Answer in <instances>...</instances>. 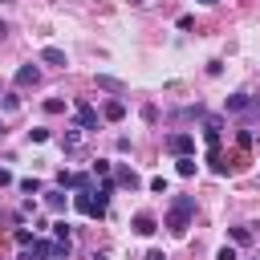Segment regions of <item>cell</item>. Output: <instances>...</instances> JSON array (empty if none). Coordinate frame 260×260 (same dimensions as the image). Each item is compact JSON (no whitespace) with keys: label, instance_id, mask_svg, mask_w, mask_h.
Here are the masks:
<instances>
[{"label":"cell","instance_id":"484cf974","mask_svg":"<svg viewBox=\"0 0 260 260\" xmlns=\"http://www.w3.org/2000/svg\"><path fill=\"white\" fill-rule=\"evenodd\" d=\"M8 183H12V175H8L4 167H0V187H8Z\"/></svg>","mask_w":260,"mask_h":260},{"label":"cell","instance_id":"7a4b0ae2","mask_svg":"<svg viewBox=\"0 0 260 260\" xmlns=\"http://www.w3.org/2000/svg\"><path fill=\"white\" fill-rule=\"evenodd\" d=\"M167 150H171V154H175V158H187V154H191V150H195V138H191V134H187V130H175V134H171V138H167Z\"/></svg>","mask_w":260,"mask_h":260},{"label":"cell","instance_id":"7402d4cb","mask_svg":"<svg viewBox=\"0 0 260 260\" xmlns=\"http://www.w3.org/2000/svg\"><path fill=\"white\" fill-rule=\"evenodd\" d=\"M215 260H236V248H232V244H223V248L215 252Z\"/></svg>","mask_w":260,"mask_h":260},{"label":"cell","instance_id":"9a60e30c","mask_svg":"<svg viewBox=\"0 0 260 260\" xmlns=\"http://www.w3.org/2000/svg\"><path fill=\"white\" fill-rule=\"evenodd\" d=\"M175 162H179L175 171H179L183 179H191V175H195V158H191V154H187V158H175Z\"/></svg>","mask_w":260,"mask_h":260},{"label":"cell","instance_id":"ffe728a7","mask_svg":"<svg viewBox=\"0 0 260 260\" xmlns=\"http://www.w3.org/2000/svg\"><path fill=\"white\" fill-rule=\"evenodd\" d=\"M28 138H32V142H49V130H45V126H32Z\"/></svg>","mask_w":260,"mask_h":260},{"label":"cell","instance_id":"2e32d148","mask_svg":"<svg viewBox=\"0 0 260 260\" xmlns=\"http://www.w3.org/2000/svg\"><path fill=\"white\" fill-rule=\"evenodd\" d=\"M232 244H252V228H232Z\"/></svg>","mask_w":260,"mask_h":260},{"label":"cell","instance_id":"f546056e","mask_svg":"<svg viewBox=\"0 0 260 260\" xmlns=\"http://www.w3.org/2000/svg\"><path fill=\"white\" fill-rule=\"evenodd\" d=\"M49 260H69V256H49Z\"/></svg>","mask_w":260,"mask_h":260},{"label":"cell","instance_id":"7c38bea8","mask_svg":"<svg viewBox=\"0 0 260 260\" xmlns=\"http://www.w3.org/2000/svg\"><path fill=\"white\" fill-rule=\"evenodd\" d=\"M61 150H69V154H73V150H81V130H77V126H73V130H65V138H61Z\"/></svg>","mask_w":260,"mask_h":260},{"label":"cell","instance_id":"1f68e13d","mask_svg":"<svg viewBox=\"0 0 260 260\" xmlns=\"http://www.w3.org/2000/svg\"><path fill=\"white\" fill-rule=\"evenodd\" d=\"M0 130H4V126H0Z\"/></svg>","mask_w":260,"mask_h":260},{"label":"cell","instance_id":"ac0fdd59","mask_svg":"<svg viewBox=\"0 0 260 260\" xmlns=\"http://www.w3.org/2000/svg\"><path fill=\"white\" fill-rule=\"evenodd\" d=\"M45 114H65V102H61V98H49V102H45Z\"/></svg>","mask_w":260,"mask_h":260},{"label":"cell","instance_id":"6da1fadb","mask_svg":"<svg viewBox=\"0 0 260 260\" xmlns=\"http://www.w3.org/2000/svg\"><path fill=\"white\" fill-rule=\"evenodd\" d=\"M191 215H195V199H191V195H175V203H171V211H167V228H171L175 236H183V232L191 228Z\"/></svg>","mask_w":260,"mask_h":260},{"label":"cell","instance_id":"cb8c5ba5","mask_svg":"<svg viewBox=\"0 0 260 260\" xmlns=\"http://www.w3.org/2000/svg\"><path fill=\"white\" fill-rule=\"evenodd\" d=\"M150 191H158V195H162V191H167V179H162V175H154V179H150Z\"/></svg>","mask_w":260,"mask_h":260},{"label":"cell","instance_id":"9c48e42d","mask_svg":"<svg viewBox=\"0 0 260 260\" xmlns=\"http://www.w3.org/2000/svg\"><path fill=\"white\" fill-rule=\"evenodd\" d=\"M41 61H45V65H61V69H65V49L45 45V49H41Z\"/></svg>","mask_w":260,"mask_h":260},{"label":"cell","instance_id":"8fae6325","mask_svg":"<svg viewBox=\"0 0 260 260\" xmlns=\"http://www.w3.org/2000/svg\"><path fill=\"white\" fill-rule=\"evenodd\" d=\"M114 183H118V187H130V191H138V187H142V179H138V175H134V171H130V167H122V171H118V179H114Z\"/></svg>","mask_w":260,"mask_h":260},{"label":"cell","instance_id":"603a6c76","mask_svg":"<svg viewBox=\"0 0 260 260\" xmlns=\"http://www.w3.org/2000/svg\"><path fill=\"white\" fill-rule=\"evenodd\" d=\"M57 187H61V191H65V187H73V175H69V171H61V175H57Z\"/></svg>","mask_w":260,"mask_h":260},{"label":"cell","instance_id":"5b68a950","mask_svg":"<svg viewBox=\"0 0 260 260\" xmlns=\"http://www.w3.org/2000/svg\"><path fill=\"white\" fill-rule=\"evenodd\" d=\"M12 81H16L20 89H28V85H37V81H41V69L28 61V65H20V69H16V77H12Z\"/></svg>","mask_w":260,"mask_h":260},{"label":"cell","instance_id":"3957f363","mask_svg":"<svg viewBox=\"0 0 260 260\" xmlns=\"http://www.w3.org/2000/svg\"><path fill=\"white\" fill-rule=\"evenodd\" d=\"M77 130H98V110L89 106V102H77Z\"/></svg>","mask_w":260,"mask_h":260},{"label":"cell","instance_id":"d4e9b609","mask_svg":"<svg viewBox=\"0 0 260 260\" xmlns=\"http://www.w3.org/2000/svg\"><path fill=\"white\" fill-rule=\"evenodd\" d=\"M146 260H167V252H162V248H150V252H146Z\"/></svg>","mask_w":260,"mask_h":260},{"label":"cell","instance_id":"f1b7e54d","mask_svg":"<svg viewBox=\"0 0 260 260\" xmlns=\"http://www.w3.org/2000/svg\"><path fill=\"white\" fill-rule=\"evenodd\" d=\"M199 4H207V8H211V4H219V0H199Z\"/></svg>","mask_w":260,"mask_h":260},{"label":"cell","instance_id":"4316f807","mask_svg":"<svg viewBox=\"0 0 260 260\" xmlns=\"http://www.w3.org/2000/svg\"><path fill=\"white\" fill-rule=\"evenodd\" d=\"M130 4H134V8H146V4H154V0H130Z\"/></svg>","mask_w":260,"mask_h":260},{"label":"cell","instance_id":"30bf717a","mask_svg":"<svg viewBox=\"0 0 260 260\" xmlns=\"http://www.w3.org/2000/svg\"><path fill=\"white\" fill-rule=\"evenodd\" d=\"M98 89H106V93H126V81H118V77H110V73H98Z\"/></svg>","mask_w":260,"mask_h":260},{"label":"cell","instance_id":"ba28073f","mask_svg":"<svg viewBox=\"0 0 260 260\" xmlns=\"http://www.w3.org/2000/svg\"><path fill=\"white\" fill-rule=\"evenodd\" d=\"M228 114H252V93H232L228 98Z\"/></svg>","mask_w":260,"mask_h":260},{"label":"cell","instance_id":"d6986e66","mask_svg":"<svg viewBox=\"0 0 260 260\" xmlns=\"http://www.w3.org/2000/svg\"><path fill=\"white\" fill-rule=\"evenodd\" d=\"M20 191H24V195H37V191H41V179H20Z\"/></svg>","mask_w":260,"mask_h":260},{"label":"cell","instance_id":"4dcf8cb0","mask_svg":"<svg viewBox=\"0 0 260 260\" xmlns=\"http://www.w3.org/2000/svg\"><path fill=\"white\" fill-rule=\"evenodd\" d=\"M0 4H4V0H0Z\"/></svg>","mask_w":260,"mask_h":260},{"label":"cell","instance_id":"277c9868","mask_svg":"<svg viewBox=\"0 0 260 260\" xmlns=\"http://www.w3.org/2000/svg\"><path fill=\"white\" fill-rule=\"evenodd\" d=\"M219 130H223V126H219V118H207V122H203V138H207V146H211V158L219 154V138H223Z\"/></svg>","mask_w":260,"mask_h":260},{"label":"cell","instance_id":"44dd1931","mask_svg":"<svg viewBox=\"0 0 260 260\" xmlns=\"http://www.w3.org/2000/svg\"><path fill=\"white\" fill-rule=\"evenodd\" d=\"M93 175H102V179H110V162H106V158H98V162H93Z\"/></svg>","mask_w":260,"mask_h":260},{"label":"cell","instance_id":"e0dca14e","mask_svg":"<svg viewBox=\"0 0 260 260\" xmlns=\"http://www.w3.org/2000/svg\"><path fill=\"white\" fill-rule=\"evenodd\" d=\"M12 240H16V244H20V248H28V244H37V240H32V232H28V228H16V232H12Z\"/></svg>","mask_w":260,"mask_h":260},{"label":"cell","instance_id":"52a82bcc","mask_svg":"<svg viewBox=\"0 0 260 260\" xmlns=\"http://www.w3.org/2000/svg\"><path fill=\"white\" fill-rule=\"evenodd\" d=\"M130 228H134V232H138V236H150V232H154V228H158V219H154V215H150V211H138V215H134V219H130Z\"/></svg>","mask_w":260,"mask_h":260},{"label":"cell","instance_id":"5bb4252c","mask_svg":"<svg viewBox=\"0 0 260 260\" xmlns=\"http://www.w3.org/2000/svg\"><path fill=\"white\" fill-rule=\"evenodd\" d=\"M45 203H49V211H61L65 207V191H45Z\"/></svg>","mask_w":260,"mask_h":260},{"label":"cell","instance_id":"83f0119b","mask_svg":"<svg viewBox=\"0 0 260 260\" xmlns=\"http://www.w3.org/2000/svg\"><path fill=\"white\" fill-rule=\"evenodd\" d=\"M4 37H8V24H4V20H0V41H4Z\"/></svg>","mask_w":260,"mask_h":260},{"label":"cell","instance_id":"4fadbf2b","mask_svg":"<svg viewBox=\"0 0 260 260\" xmlns=\"http://www.w3.org/2000/svg\"><path fill=\"white\" fill-rule=\"evenodd\" d=\"M53 236H57V244H61V248H69V236H73V228H69L65 219H57V223H53Z\"/></svg>","mask_w":260,"mask_h":260},{"label":"cell","instance_id":"8992f818","mask_svg":"<svg viewBox=\"0 0 260 260\" xmlns=\"http://www.w3.org/2000/svg\"><path fill=\"white\" fill-rule=\"evenodd\" d=\"M102 118H106V122H122V118H126V102H122V98H110V102L102 106Z\"/></svg>","mask_w":260,"mask_h":260}]
</instances>
